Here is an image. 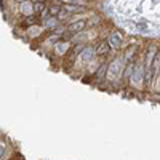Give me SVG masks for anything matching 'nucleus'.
I'll return each mask as SVG.
<instances>
[{
	"label": "nucleus",
	"instance_id": "1",
	"mask_svg": "<svg viewBox=\"0 0 160 160\" xmlns=\"http://www.w3.org/2000/svg\"><path fill=\"white\" fill-rule=\"evenodd\" d=\"M123 66H125V59H123V58H115V59L109 64V68H108V74H109V77H111V78H117V77H120Z\"/></svg>",
	"mask_w": 160,
	"mask_h": 160
},
{
	"label": "nucleus",
	"instance_id": "6",
	"mask_svg": "<svg viewBox=\"0 0 160 160\" xmlns=\"http://www.w3.org/2000/svg\"><path fill=\"white\" fill-rule=\"evenodd\" d=\"M21 5V13L24 16H32L34 15V3L29 2V0H26V2L19 3Z\"/></svg>",
	"mask_w": 160,
	"mask_h": 160
},
{
	"label": "nucleus",
	"instance_id": "15",
	"mask_svg": "<svg viewBox=\"0 0 160 160\" xmlns=\"http://www.w3.org/2000/svg\"><path fill=\"white\" fill-rule=\"evenodd\" d=\"M158 72H160V71H158Z\"/></svg>",
	"mask_w": 160,
	"mask_h": 160
},
{
	"label": "nucleus",
	"instance_id": "3",
	"mask_svg": "<svg viewBox=\"0 0 160 160\" xmlns=\"http://www.w3.org/2000/svg\"><path fill=\"white\" fill-rule=\"evenodd\" d=\"M131 80H133V83H136V85H139V83L142 82V80H144V66H142L141 62L133 64Z\"/></svg>",
	"mask_w": 160,
	"mask_h": 160
},
{
	"label": "nucleus",
	"instance_id": "8",
	"mask_svg": "<svg viewBox=\"0 0 160 160\" xmlns=\"http://www.w3.org/2000/svg\"><path fill=\"white\" fill-rule=\"evenodd\" d=\"M109 45L114 47V48H118L120 45H122V38H120L118 34H112V35L109 37Z\"/></svg>",
	"mask_w": 160,
	"mask_h": 160
},
{
	"label": "nucleus",
	"instance_id": "10",
	"mask_svg": "<svg viewBox=\"0 0 160 160\" xmlns=\"http://www.w3.org/2000/svg\"><path fill=\"white\" fill-rule=\"evenodd\" d=\"M32 3H34V13H40L42 15L43 11H47L45 2H32Z\"/></svg>",
	"mask_w": 160,
	"mask_h": 160
},
{
	"label": "nucleus",
	"instance_id": "9",
	"mask_svg": "<svg viewBox=\"0 0 160 160\" xmlns=\"http://www.w3.org/2000/svg\"><path fill=\"white\" fill-rule=\"evenodd\" d=\"M108 68H109V62H102L101 66H99V69L96 71V78H102V77H106V74H108Z\"/></svg>",
	"mask_w": 160,
	"mask_h": 160
},
{
	"label": "nucleus",
	"instance_id": "5",
	"mask_svg": "<svg viewBox=\"0 0 160 160\" xmlns=\"http://www.w3.org/2000/svg\"><path fill=\"white\" fill-rule=\"evenodd\" d=\"M95 51H96V55H98V56H104V55H108V53L111 51V45H109V42H106V40H101V42L96 45Z\"/></svg>",
	"mask_w": 160,
	"mask_h": 160
},
{
	"label": "nucleus",
	"instance_id": "13",
	"mask_svg": "<svg viewBox=\"0 0 160 160\" xmlns=\"http://www.w3.org/2000/svg\"><path fill=\"white\" fill-rule=\"evenodd\" d=\"M15 2H18V3H22V2H26V0H15Z\"/></svg>",
	"mask_w": 160,
	"mask_h": 160
},
{
	"label": "nucleus",
	"instance_id": "14",
	"mask_svg": "<svg viewBox=\"0 0 160 160\" xmlns=\"http://www.w3.org/2000/svg\"><path fill=\"white\" fill-rule=\"evenodd\" d=\"M152 2H157V0H152Z\"/></svg>",
	"mask_w": 160,
	"mask_h": 160
},
{
	"label": "nucleus",
	"instance_id": "7",
	"mask_svg": "<svg viewBox=\"0 0 160 160\" xmlns=\"http://www.w3.org/2000/svg\"><path fill=\"white\" fill-rule=\"evenodd\" d=\"M55 48H56V51L58 53H61V55H64V53H68L71 48H69V43L66 42V40H61V42H58L56 45H55Z\"/></svg>",
	"mask_w": 160,
	"mask_h": 160
},
{
	"label": "nucleus",
	"instance_id": "11",
	"mask_svg": "<svg viewBox=\"0 0 160 160\" xmlns=\"http://www.w3.org/2000/svg\"><path fill=\"white\" fill-rule=\"evenodd\" d=\"M58 2H68V3H78L80 0H58Z\"/></svg>",
	"mask_w": 160,
	"mask_h": 160
},
{
	"label": "nucleus",
	"instance_id": "12",
	"mask_svg": "<svg viewBox=\"0 0 160 160\" xmlns=\"http://www.w3.org/2000/svg\"><path fill=\"white\" fill-rule=\"evenodd\" d=\"M2 155H3V148L0 146V157H2Z\"/></svg>",
	"mask_w": 160,
	"mask_h": 160
},
{
	"label": "nucleus",
	"instance_id": "4",
	"mask_svg": "<svg viewBox=\"0 0 160 160\" xmlns=\"http://www.w3.org/2000/svg\"><path fill=\"white\" fill-rule=\"evenodd\" d=\"M96 55V51H95V48H91V47H87V48H83L82 51H80V59H82L83 62H90L91 59H93V56Z\"/></svg>",
	"mask_w": 160,
	"mask_h": 160
},
{
	"label": "nucleus",
	"instance_id": "2",
	"mask_svg": "<svg viewBox=\"0 0 160 160\" xmlns=\"http://www.w3.org/2000/svg\"><path fill=\"white\" fill-rule=\"evenodd\" d=\"M85 28H87V21H85V19H82V21H74V22H71L68 28H66L64 35H75V34H78V32H82Z\"/></svg>",
	"mask_w": 160,
	"mask_h": 160
}]
</instances>
